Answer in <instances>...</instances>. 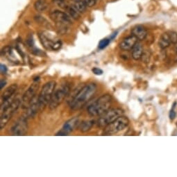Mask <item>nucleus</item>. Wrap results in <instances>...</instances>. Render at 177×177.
<instances>
[{"label":"nucleus","mask_w":177,"mask_h":177,"mask_svg":"<svg viewBox=\"0 0 177 177\" xmlns=\"http://www.w3.org/2000/svg\"><path fill=\"white\" fill-rule=\"evenodd\" d=\"M112 100L113 99L110 94H103L88 106L87 109L88 114L93 117L102 115L103 113L110 109L112 104Z\"/></svg>","instance_id":"2"},{"label":"nucleus","mask_w":177,"mask_h":177,"mask_svg":"<svg viewBox=\"0 0 177 177\" xmlns=\"http://www.w3.org/2000/svg\"><path fill=\"white\" fill-rule=\"evenodd\" d=\"M66 10L68 12V14L70 17L74 19H78L80 17L79 12L76 9L74 6H68Z\"/></svg>","instance_id":"23"},{"label":"nucleus","mask_w":177,"mask_h":177,"mask_svg":"<svg viewBox=\"0 0 177 177\" xmlns=\"http://www.w3.org/2000/svg\"><path fill=\"white\" fill-rule=\"evenodd\" d=\"M22 101L20 99H15L13 100L11 104L9 105L7 108L1 111V119H0V128L1 129H4L6 125L8 124L9 120L11 119L14 113L17 111Z\"/></svg>","instance_id":"9"},{"label":"nucleus","mask_w":177,"mask_h":177,"mask_svg":"<svg viewBox=\"0 0 177 177\" xmlns=\"http://www.w3.org/2000/svg\"><path fill=\"white\" fill-rule=\"evenodd\" d=\"M169 119L171 120L174 119V118H176V113L174 109H172L171 110L169 111Z\"/></svg>","instance_id":"30"},{"label":"nucleus","mask_w":177,"mask_h":177,"mask_svg":"<svg viewBox=\"0 0 177 177\" xmlns=\"http://www.w3.org/2000/svg\"><path fill=\"white\" fill-rule=\"evenodd\" d=\"M80 124L79 119L77 117L73 118L71 119L68 120L66 122L64 125H63V128L61 131H59L56 135H63V136H65V135H68L71 132L73 131L74 129L77 127Z\"/></svg>","instance_id":"12"},{"label":"nucleus","mask_w":177,"mask_h":177,"mask_svg":"<svg viewBox=\"0 0 177 177\" xmlns=\"http://www.w3.org/2000/svg\"><path fill=\"white\" fill-rule=\"evenodd\" d=\"M70 90V87L68 84H64L58 89L54 90L49 103V108L53 110L61 105L63 100L68 96Z\"/></svg>","instance_id":"7"},{"label":"nucleus","mask_w":177,"mask_h":177,"mask_svg":"<svg viewBox=\"0 0 177 177\" xmlns=\"http://www.w3.org/2000/svg\"><path fill=\"white\" fill-rule=\"evenodd\" d=\"M34 19L37 23L41 24L43 27H50V24L48 22H47V20H45V19L43 18L42 16H40V15H36V16H35Z\"/></svg>","instance_id":"24"},{"label":"nucleus","mask_w":177,"mask_h":177,"mask_svg":"<svg viewBox=\"0 0 177 177\" xmlns=\"http://www.w3.org/2000/svg\"><path fill=\"white\" fill-rule=\"evenodd\" d=\"M92 72H93L94 74L99 75V76L102 75L104 73V72H103L102 69H101L100 68H93V69H92Z\"/></svg>","instance_id":"28"},{"label":"nucleus","mask_w":177,"mask_h":177,"mask_svg":"<svg viewBox=\"0 0 177 177\" xmlns=\"http://www.w3.org/2000/svg\"><path fill=\"white\" fill-rule=\"evenodd\" d=\"M129 124V120L126 117L123 115L120 116L118 119H115L114 122L110 123V124L106 126L104 128L103 135H109L115 134L117 133L124 130L125 128L127 127Z\"/></svg>","instance_id":"8"},{"label":"nucleus","mask_w":177,"mask_h":177,"mask_svg":"<svg viewBox=\"0 0 177 177\" xmlns=\"http://www.w3.org/2000/svg\"><path fill=\"white\" fill-rule=\"evenodd\" d=\"M171 43V40H170L168 32L164 33L161 35L159 42V45L161 49H166L167 47H168L170 45Z\"/></svg>","instance_id":"19"},{"label":"nucleus","mask_w":177,"mask_h":177,"mask_svg":"<svg viewBox=\"0 0 177 177\" xmlns=\"http://www.w3.org/2000/svg\"><path fill=\"white\" fill-rule=\"evenodd\" d=\"M2 56H4L9 61L15 64H19V63H20V61H19L16 57V56H15L13 52V49L11 47H5L2 50Z\"/></svg>","instance_id":"14"},{"label":"nucleus","mask_w":177,"mask_h":177,"mask_svg":"<svg viewBox=\"0 0 177 177\" xmlns=\"http://www.w3.org/2000/svg\"><path fill=\"white\" fill-rule=\"evenodd\" d=\"M94 125V121L93 120H86L80 123L78 129L81 132H87L92 129Z\"/></svg>","instance_id":"21"},{"label":"nucleus","mask_w":177,"mask_h":177,"mask_svg":"<svg viewBox=\"0 0 177 177\" xmlns=\"http://www.w3.org/2000/svg\"><path fill=\"white\" fill-rule=\"evenodd\" d=\"M51 20L54 22L60 33H66L69 26L72 24L71 17L64 12L55 11L49 15Z\"/></svg>","instance_id":"3"},{"label":"nucleus","mask_w":177,"mask_h":177,"mask_svg":"<svg viewBox=\"0 0 177 177\" xmlns=\"http://www.w3.org/2000/svg\"><path fill=\"white\" fill-rule=\"evenodd\" d=\"M40 86V78L37 77L34 79L33 83L31 85L29 88L24 93L22 97L21 105L23 106V109H27L29 106L30 104L36 97V94L37 90H38Z\"/></svg>","instance_id":"10"},{"label":"nucleus","mask_w":177,"mask_h":177,"mask_svg":"<svg viewBox=\"0 0 177 177\" xmlns=\"http://www.w3.org/2000/svg\"><path fill=\"white\" fill-rule=\"evenodd\" d=\"M169 35L170 40H171V43L173 44L177 43V33L175 31H169L168 32Z\"/></svg>","instance_id":"26"},{"label":"nucleus","mask_w":177,"mask_h":177,"mask_svg":"<svg viewBox=\"0 0 177 177\" xmlns=\"http://www.w3.org/2000/svg\"><path fill=\"white\" fill-rule=\"evenodd\" d=\"M123 113L124 111L121 109L116 108L109 109L103 113L102 115H100V118L97 121V125L100 128H105L106 126L114 122L119 117L123 115Z\"/></svg>","instance_id":"6"},{"label":"nucleus","mask_w":177,"mask_h":177,"mask_svg":"<svg viewBox=\"0 0 177 177\" xmlns=\"http://www.w3.org/2000/svg\"><path fill=\"white\" fill-rule=\"evenodd\" d=\"M110 41V40L108 38H105V39H103L101 40L99 43V45H98V47H99V49H103L104 48H106V47L109 45Z\"/></svg>","instance_id":"25"},{"label":"nucleus","mask_w":177,"mask_h":177,"mask_svg":"<svg viewBox=\"0 0 177 177\" xmlns=\"http://www.w3.org/2000/svg\"><path fill=\"white\" fill-rule=\"evenodd\" d=\"M38 37L41 44L49 51H57L61 48L63 43L57 37L52 36L46 31H39Z\"/></svg>","instance_id":"4"},{"label":"nucleus","mask_w":177,"mask_h":177,"mask_svg":"<svg viewBox=\"0 0 177 177\" xmlns=\"http://www.w3.org/2000/svg\"><path fill=\"white\" fill-rule=\"evenodd\" d=\"M17 89L18 85L15 83L12 84L11 86H8L2 94V102H4L6 101L12 99V97L13 96V94L16 92Z\"/></svg>","instance_id":"16"},{"label":"nucleus","mask_w":177,"mask_h":177,"mask_svg":"<svg viewBox=\"0 0 177 177\" xmlns=\"http://www.w3.org/2000/svg\"><path fill=\"white\" fill-rule=\"evenodd\" d=\"M73 6L79 13H84L86 10L87 6L85 4L83 0H73Z\"/></svg>","instance_id":"22"},{"label":"nucleus","mask_w":177,"mask_h":177,"mask_svg":"<svg viewBox=\"0 0 177 177\" xmlns=\"http://www.w3.org/2000/svg\"><path fill=\"white\" fill-rule=\"evenodd\" d=\"M174 51L177 53V43H176V44H175L174 47Z\"/></svg>","instance_id":"32"},{"label":"nucleus","mask_w":177,"mask_h":177,"mask_svg":"<svg viewBox=\"0 0 177 177\" xmlns=\"http://www.w3.org/2000/svg\"><path fill=\"white\" fill-rule=\"evenodd\" d=\"M27 109L28 110H27V115L28 117H30V118H33V117L38 113V111L40 110L38 97L34 98L33 100L30 104L29 106L27 108Z\"/></svg>","instance_id":"17"},{"label":"nucleus","mask_w":177,"mask_h":177,"mask_svg":"<svg viewBox=\"0 0 177 177\" xmlns=\"http://www.w3.org/2000/svg\"><path fill=\"white\" fill-rule=\"evenodd\" d=\"M6 84V81L4 80H1V85H0V88L2 89L5 86V85Z\"/></svg>","instance_id":"31"},{"label":"nucleus","mask_w":177,"mask_h":177,"mask_svg":"<svg viewBox=\"0 0 177 177\" xmlns=\"http://www.w3.org/2000/svg\"><path fill=\"white\" fill-rule=\"evenodd\" d=\"M137 42V38L131 35V36L126 37L122 40V42L119 44V47L123 50L128 51V50L132 49L133 47H134Z\"/></svg>","instance_id":"13"},{"label":"nucleus","mask_w":177,"mask_h":177,"mask_svg":"<svg viewBox=\"0 0 177 177\" xmlns=\"http://www.w3.org/2000/svg\"><path fill=\"white\" fill-rule=\"evenodd\" d=\"M0 71H1V73L3 74H6L7 72V68H6V66L3 64L0 65Z\"/></svg>","instance_id":"29"},{"label":"nucleus","mask_w":177,"mask_h":177,"mask_svg":"<svg viewBox=\"0 0 177 177\" xmlns=\"http://www.w3.org/2000/svg\"><path fill=\"white\" fill-rule=\"evenodd\" d=\"M132 50V57L134 60H139L140 58H142L144 51H143V47L142 45V44L140 42H137L136 44L133 47Z\"/></svg>","instance_id":"18"},{"label":"nucleus","mask_w":177,"mask_h":177,"mask_svg":"<svg viewBox=\"0 0 177 177\" xmlns=\"http://www.w3.org/2000/svg\"><path fill=\"white\" fill-rule=\"evenodd\" d=\"M28 131L27 119L26 118H20L11 127V132L13 135L22 136L26 135Z\"/></svg>","instance_id":"11"},{"label":"nucleus","mask_w":177,"mask_h":177,"mask_svg":"<svg viewBox=\"0 0 177 177\" xmlns=\"http://www.w3.org/2000/svg\"><path fill=\"white\" fill-rule=\"evenodd\" d=\"M83 2L88 7H92V6L95 4L96 0H83Z\"/></svg>","instance_id":"27"},{"label":"nucleus","mask_w":177,"mask_h":177,"mask_svg":"<svg viewBox=\"0 0 177 177\" xmlns=\"http://www.w3.org/2000/svg\"><path fill=\"white\" fill-rule=\"evenodd\" d=\"M97 87L95 83H90L86 84L78 92L73 99L69 104L72 110H79L83 107L92 99L96 93Z\"/></svg>","instance_id":"1"},{"label":"nucleus","mask_w":177,"mask_h":177,"mask_svg":"<svg viewBox=\"0 0 177 177\" xmlns=\"http://www.w3.org/2000/svg\"><path fill=\"white\" fill-rule=\"evenodd\" d=\"M34 8L39 13L45 12L48 8V4L46 0H37L34 4Z\"/></svg>","instance_id":"20"},{"label":"nucleus","mask_w":177,"mask_h":177,"mask_svg":"<svg viewBox=\"0 0 177 177\" xmlns=\"http://www.w3.org/2000/svg\"><path fill=\"white\" fill-rule=\"evenodd\" d=\"M131 33L133 36L136 37L138 40H144L147 36V31L146 29L142 25H136L132 29Z\"/></svg>","instance_id":"15"},{"label":"nucleus","mask_w":177,"mask_h":177,"mask_svg":"<svg viewBox=\"0 0 177 177\" xmlns=\"http://www.w3.org/2000/svg\"><path fill=\"white\" fill-rule=\"evenodd\" d=\"M56 83L54 81H50L47 82L42 88L40 93L38 97L40 110L45 109L51 100L52 94L54 92Z\"/></svg>","instance_id":"5"}]
</instances>
